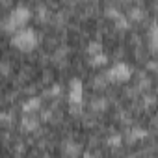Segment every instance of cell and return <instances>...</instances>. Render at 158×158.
Wrapping results in <instances>:
<instances>
[{"label":"cell","mask_w":158,"mask_h":158,"mask_svg":"<svg viewBox=\"0 0 158 158\" xmlns=\"http://www.w3.org/2000/svg\"><path fill=\"white\" fill-rule=\"evenodd\" d=\"M30 21V10L26 6H17L10 17L4 21V30L6 32H15V30H21L26 23Z\"/></svg>","instance_id":"obj_1"},{"label":"cell","mask_w":158,"mask_h":158,"mask_svg":"<svg viewBox=\"0 0 158 158\" xmlns=\"http://www.w3.org/2000/svg\"><path fill=\"white\" fill-rule=\"evenodd\" d=\"M11 45L17 47V48L23 50V52H30V50H34L35 45H37V34H35L32 28H21V30L13 35Z\"/></svg>","instance_id":"obj_2"},{"label":"cell","mask_w":158,"mask_h":158,"mask_svg":"<svg viewBox=\"0 0 158 158\" xmlns=\"http://www.w3.org/2000/svg\"><path fill=\"white\" fill-rule=\"evenodd\" d=\"M130 76H132V71H130V67L127 65V63H117V65H114L112 69H108L106 71V80L108 82H128L130 80Z\"/></svg>","instance_id":"obj_3"},{"label":"cell","mask_w":158,"mask_h":158,"mask_svg":"<svg viewBox=\"0 0 158 158\" xmlns=\"http://www.w3.org/2000/svg\"><path fill=\"white\" fill-rule=\"evenodd\" d=\"M82 97H84V88L80 80H71V88H69V102L71 104H82Z\"/></svg>","instance_id":"obj_4"},{"label":"cell","mask_w":158,"mask_h":158,"mask_svg":"<svg viewBox=\"0 0 158 158\" xmlns=\"http://www.w3.org/2000/svg\"><path fill=\"white\" fill-rule=\"evenodd\" d=\"M37 127H39V121H37V117H35L34 114H24V115H23L21 128H23L24 132H34Z\"/></svg>","instance_id":"obj_5"},{"label":"cell","mask_w":158,"mask_h":158,"mask_svg":"<svg viewBox=\"0 0 158 158\" xmlns=\"http://www.w3.org/2000/svg\"><path fill=\"white\" fill-rule=\"evenodd\" d=\"M147 37H149V48L152 52H158V24H152L149 28Z\"/></svg>","instance_id":"obj_6"},{"label":"cell","mask_w":158,"mask_h":158,"mask_svg":"<svg viewBox=\"0 0 158 158\" xmlns=\"http://www.w3.org/2000/svg\"><path fill=\"white\" fill-rule=\"evenodd\" d=\"M39 108H41V101H39L37 97H32V99H28V101L23 104V112H24V114H35Z\"/></svg>","instance_id":"obj_7"},{"label":"cell","mask_w":158,"mask_h":158,"mask_svg":"<svg viewBox=\"0 0 158 158\" xmlns=\"http://www.w3.org/2000/svg\"><path fill=\"white\" fill-rule=\"evenodd\" d=\"M108 61V58L101 52V54H95V56H89V65L91 67H101V65H104Z\"/></svg>","instance_id":"obj_8"},{"label":"cell","mask_w":158,"mask_h":158,"mask_svg":"<svg viewBox=\"0 0 158 158\" xmlns=\"http://www.w3.org/2000/svg\"><path fill=\"white\" fill-rule=\"evenodd\" d=\"M147 136V130H141V128H134L130 130V136H128V141H136L139 138H145Z\"/></svg>","instance_id":"obj_9"},{"label":"cell","mask_w":158,"mask_h":158,"mask_svg":"<svg viewBox=\"0 0 158 158\" xmlns=\"http://www.w3.org/2000/svg\"><path fill=\"white\" fill-rule=\"evenodd\" d=\"M128 17H130V21H141L143 19V10L141 8H132Z\"/></svg>","instance_id":"obj_10"},{"label":"cell","mask_w":158,"mask_h":158,"mask_svg":"<svg viewBox=\"0 0 158 158\" xmlns=\"http://www.w3.org/2000/svg\"><path fill=\"white\" fill-rule=\"evenodd\" d=\"M65 152L67 154H78L80 152V145H73L71 141H67L65 143Z\"/></svg>","instance_id":"obj_11"},{"label":"cell","mask_w":158,"mask_h":158,"mask_svg":"<svg viewBox=\"0 0 158 158\" xmlns=\"http://www.w3.org/2000/svg\"><path fill=\"white\" fill-rule=\"evenodd\" d=\"M101 52H102L101 43H91V45L88 47V54H89V56H95V54H101Z\"/></svg>","instance_id":"obj_12"},{"label":"cell","mask_w":158,"mask_h":158,"mask_svg":"<svg viewBox=\"0 0 158 158\" xmlns=\"http://www.w3.org/2000/svg\"><path fill=\"white\" fill-rule=\"evenodd\" d=\"M115 26L121 28V30H127V28H128V21H127L123 15H119V17L115 19Z\"/></svg>","instance_id":"obj_13"},{"label":"cell","mask_w":158,"mask_h":158,"mask_svg":"<svg viewBox=\"0 0 158 158\" xmlns=\"http://www.w3.org/2000/svg\"><path fill=\"white\" fill-rule=\"evenodd\" d=\"M106 143H108L110 147H119V145H121V136H110V138L106 139Z\"/></svg>","instance_id":"obj_14"},{"label":"cell","mask_w":158,"mask_h":158,"mask_svg":"<svg viewBox=\"0 0 158 158\" xmlns=\"http://www.w3.org/2000/svg\"><path fill=\"white\" fill-rule=\"evenodd\" d=\"M104 15H106V17H112V19H117L121 13H119V10H115V8H106Z\"/></svg>","instance_id":"obj_15"},{"label":"cell","mask_w":158,"mask_h":158,"mask_svg":"<svg viewBox=\"0 0 158 158\" xmlns=\"http://www.w3.org/2000/svg\"><path fill=\"white\" fill-rule=\"evenodd\" d=\"M147 69H149V71H158V61H151V63L147 65Z\"/></svg>","instance_id":"obj_16"}]
</instances>
